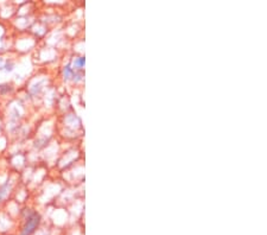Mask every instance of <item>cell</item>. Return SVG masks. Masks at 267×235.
Wrapping results in <instances>:
<instances>
[{
    "label": "cell",
    "mask_w": 267,
    "mask_h": 235,
    "mask_svg": "<svg viewBox=\"0 0 267 235\" xmlns=\"http://www.w3.org/2000/svg\"><path fill=\"white\" fill-rule=\"evenodd\" d=\"M40 223V215L37 212H30L21 227L20 235H32Z\"/></svg>",
    "instance_id": "6da1fadb"
},
{
    "label": "cell",
    "mask_w": 267,
    "mask_h": 235,
    "mask_svg": "<svg viewBox=\"0 0 267 235\" xmlns=\"http://www.w3.org/2000/svg\"><path fill=\"white\" fill-rule=\"evenodd\" d=\"M10 191H11V182L7 179V181L2 182L1 184H0V202H2L7 197V196H9Z\"/></svg>",
    "instance_id": "7a4b0ae2"
},
{
    "label": "cell",
    "mask_w": 267,
    "mask_h": 235,
    "mask_svg": "<svg viewBox=\"0 0 267 235\" xmlns=\"http://www.w3.org/2000/svg\"><path fill=\"white\" fill-rule=\"evenodd\" d=\"M16 68V63L12 61V59H5V64H4V69H2V73L5 74H11L15 70Z\"/></svg>",
    "instance_id": "3957f363"
},
{
    "label": "cell",
    "mask_w": 267,
    "mask_h": 235,
    "mask_svg": "<svg viewBox=\"0 0 267 235\" xmlns=\"http://www.w3.org/2000/svg\"><path fill=\"white\" fill-rule=\"evenodd\" d=\"M5 59L2 56H0V73H2V69H4V64H5Z\"/></svg>",
    "instance_id": "277c9868"
}]
</instances>
